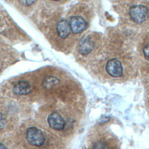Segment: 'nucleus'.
Listing matches in <instances>:
<instances>
[{"label": "nucleus", "instance_id": "nucleus-5", "mask_svg": "<svg viewBox=\"0 0 149 149\" xmlns=\"http://www.w3.org/2000/svg\"><path fill=\"white\" fill-rule=\"evenodd\" d=\"M48 123L50 127L54 130H61L64 128L65 120L61 115L56 112L51 113L48 118Z\"/></svg>", "mask_w": 149, "mask_h": 149}, {"label": "nucleus", "instance_id": "nucleus-11", "mask_svg": "<svg viewBox=\"0 0 149 149\" xmlns=\"http://www.w3.org/2000/svg\"><path fill=\"white\" fill-rule=\"evenodd\" d=\"M143 51V54H144L145 58L147 60L149 61V44L146 45L144 47Z\"/></svg>", "mask_w": 149, "mask_h": 149}, {"label": "nucleus", "instance_id": "nucleus-9", "mask_svg": "<svg viewBox=\"0 0 149 149\" xmlns=\"http://www.w3.org/2000/svg\"><path fill=\"white\" fill-rule=\"evenodd\" d=\"M59 83V80L57 78L52 76H48L44 80V85L46 88H49L56 86Z\"/></svg>", "mask_w": 149, "mask_h": 149}, {"label": "nucleus", "instance_id": "nucleus-6", "mask_svg": "<svg viewBox=\"0 0 149 149\" xmlns=\"http://www.w3.org/2000/svg\"><path fill=\"white\" fill-rule=\"evenodd\" d=\"M32 91V87L27 81H19L13 87V91L19 95H26Z\"/></svg>", "mask_w": 149, "mask_h": 149}, {"label": "nucleus", "instance_id": "nucleus-7", "mask_svg": "<svg viewBox=\"0 0 149 149\" xmlns=\"http://www.w3.org/2000/svg\"><path fill=\"white\" fill-rule=\"evenodd\" d=\"M56 30L58 35L62 38H66L70 31V28L69 23L65 19H61L57 24Z\"/></svg>", "mask_w": 149, "mask_h": 149}, {"label": "nucleus", "instance_id": "nucleus-4", "mask_svg": "<svg viewBox=\"0 0 149 149\" xmlns=\"http://www.w3.org/2000/svg\"><path fill=\"white\" fill-rule=\"evenodd\" d=\"M70 30L74 34H78L83 31L87 27L86 21L80 16H73L69 21Z\"/></svg>", "mask_w": 149, "mask_h": 149}, {"label": "nucleus", "instance_id": "nucleus-12", "mask_svg": "<svg viewBox=\"0 0 149 149\" xmlns=\"http://www.w3.org/2000/svg\"><path fill=\"white\" fill-rule=\"evenodd\" d=\"M19 1L24 5H30L34 3L37 0H19Z\"/></svg>", "mask_w": 149, "mask_h": 149}, {"label": "nucleus", "instance_id": "nucleus-8", "mask_svg": "<svg viewBox=\"0 0 149 149\" xmlns=\"http://www.w3.org/2000/svg\"><path fill=\"white\" fill-rule=\"evenodd\" d=\"M94 47V44L93 41L88 38H86L82 40L79 47V51L82 55H86L88 54L93 49Z\"/></svg>", "mask_w": 149, "mask_h": 149}, {"label": "nucleus", "instance_id": "nucleus-3", "mask_svg": "<svg viewBox=\"0 0 149 149\" xmlns=\"http://www.w3.org/2000/svg\"><path fill=\"white\" fill-rule=\"evenodd\" d=\"M106 70L110 76L114 77H121L123 74L122 64L119 60L115 58L111 59L107 62Z\"/></svg>", "mask_w": 149, "mask_h": 149}, {"label": "nucleus", "instance_id": "nucleus-13", "mask_svg": "<svg viewBox=\"0 0 149 149\" xmlns=\"http://www.w3.org/2000/svg\"><path fill=\"white\" fill-rule=\"evenodd\" d=\"M0 149H7V148L3 144H2V143H0Z\"/></svg>", "mask_w": 149, "mask_h": 149}, {"label": "nucleus", "instance_id": "nucleus-10", "mask_svg": "<svg viewBox=\"0 0 149 149\" xmlns=\"http://www.w3.org/2000/svg\"><path fill=\"white\" fill-rule=\"evenodd\" d=\"M92 149H110V148L105 143L99 141L93 146Z\"/></svg>", "mask_w": 149, "mask_h": 149}, {"label": "nucleus", "instance_id": "nucleus-1", "mask_svg": "<svg viewBox=\"0 0 149 149\" xmlns=\"http://www.w3.org/2000/svg\"><path fill=\"white\" fill-rule=\"evenodd\" d=\"M129 15L133 21L141 23L148 18V9L147 6L142 5H133L129 9Z\"/></svg>", "mask_w": 149, "mask_h": 149}, {"label": "nucleus", "instance_id": "nucleus-14", "mask_svg": "<svg viewBox=\"0 0 149 149\" xmlns=\"http://www.w3.org/2000/svg\"><path fill=\"white\" fill-rule=\"evenodd\" d=\"M52 1H59V0H52Z\"/></svg>", "mask_w": 149, "mask_h": 149}, {"label": "nucleus", "instance_id": "nucleus-2", "mask_svg": "<svg viewBox=\"0 0 149 149\" xmlns=\"http://www.w3.org/2000/svg\"><path fill=\"white\" fill-rule=\"evenodd\" d=\"M26 138L30 144L37 147L42 146L45 141L43 133L34 127H31L27 130Z\"/></svg>", "mask_w": 149, "mask_h": 149}]
</instances>
